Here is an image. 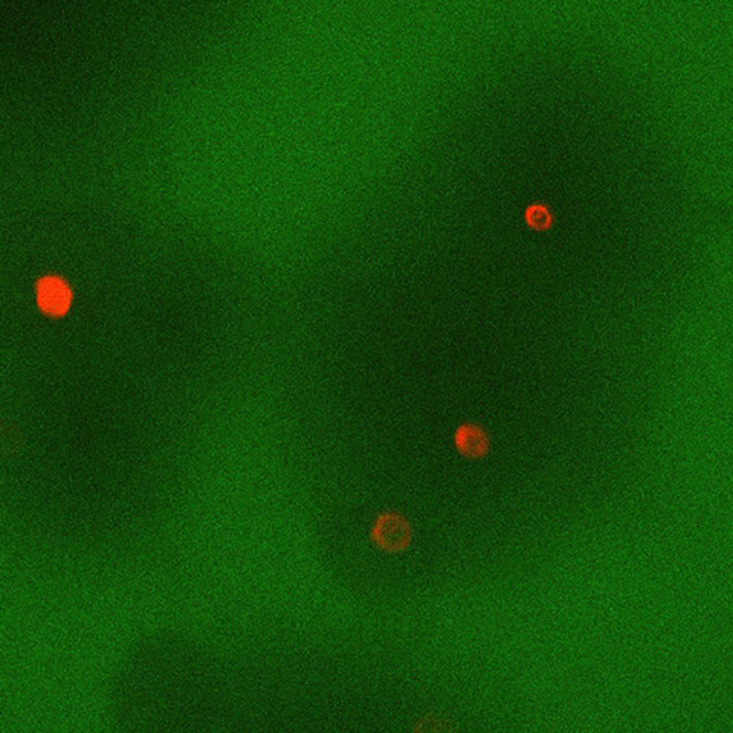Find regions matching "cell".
Wrapping results in <instances>:
<instances>
[{
    "instance_id": "obj_3",
    "label": "cell",
    "mask_w": 733,
    "mask_h": 733,
    "mask_svg": "<svg viewBox=\"0 0 733 733\" xmlns=\"http://www.w3.org/2000/svg\"><path fill=\"white\" fill-rule=\"evenodd\" d=\"M456 449L466 459L485 457L490 448L487 432L475 423H463L454 434Z\"/></svg>"
},
{
    "instance_id": "obj_4",
    "label": "cell",
    "mask_w": 733,
    "mask_h": 733,
    "mask_svg": "<svg viewBox=\"0 0 733 733\" xmlns=\"http://www.w3.org/2000/svg\"><path fill=\"white\" fill-rule=\"evenodd\" d=\"M524 220L527 226L533 231H549L555 224V216L549 207L543 203H532L526 208Z\"/></svg>"
},
{
    "instance_id": "obj_2",
    "label": "cell",
    "mask_w": 733,
    "mask_h": 733,
    "mask_svg": "<svg viewBox=\"0 0 733 733\" xmlns=\"http://www.w3.org/2000/svg\"><path fill=\"white\" fill-rule=\"evenodd\" d=\"M37 304L49 317H61L71 308L72 291L60 277L48 275L42 278L35 287Z\"/></svg>"
},
{
    "instance_id": "obj_1",
    "label": "cell",
    "mask_w": 733,
    "mask_h": 733,
    "mask_svg": "<svg viewBox=\"0 0 733 733\" xmlns=\"http://www.w3.org/2000/svg\"><path fill=\"white\" fill-rule=\"evenodd\" d=\"M413 528L408 519L397 512L380 514L371 526L370 538L377 549L388 553L404 552L411 543Z\"/></svg>"
}]
</instances>
